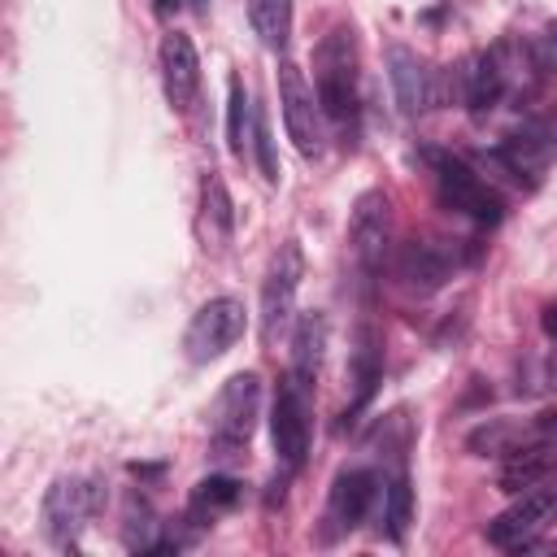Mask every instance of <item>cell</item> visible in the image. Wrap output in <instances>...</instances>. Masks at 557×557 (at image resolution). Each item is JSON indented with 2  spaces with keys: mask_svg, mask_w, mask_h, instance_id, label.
Returning a JSON list of instances; mask_svg holds the SVG:
<instances>
[{
  "mask_svg": "<svg viewBox=\"0 0 557 557\" xmlns=\"http://www.w3.org/2000/svg\"><path fill=\"white\" fill-rule=\"evenodd\" d=\"M313 91L326 122L335 126L357 122V39L348 26H335L331 35H322L313 52Z\"/></svg>",
  "mask_w": 557,
  "mask_h": 557,
  "instance_id": "obj_1",
  "label": "cell"
},
{
  "mask_svg": "<svg viewBox=\"0 0 557 557\" xmlns=\"http://www.w3.org/2000/svg\"><path fill=\"white\" fill-rule=\"evenodd\" d=\"M422 161H426V170H431V178H435V196H440L448 209L466 213V218L479 222V226H496V222H500L505 200H500L461 157H453V152H444V148H422Z\"/></svg>",
  "mask_w": 557,
  "mask_h": 557,
  "instance_id": "obj_2",
  "label": "cell"
},
{
  "mask_svg": "<svg viewBox=\"0 0 557 557\" xmlns=\"http://www.w3.org/2000/svg\"><path fill=\"white\" fill-rule=\"evenodd\" d=\"M553 522H557V479H544V483L527 487L509 509H500L483 527V535H487V544H496L505 553H527Z\"/></svg>",
  "mask_w": 557,
  "mask_h": 557,
  "instance_id": "obj_3",
  "label": "cell"
},
{
  "mask_svg": "<svg viewBox=\"0 0 557 557\" xmlns=\"http://www.w3.org/2000/svg\"><path fill=\"white\" fill-rule=\"evenodd\" d=\"M257 413H261V379L252 370H239L222 383V392L213 396L209 409V431H213V448L226 457L235 448H248L252 431H257Z\"/></svg>",
  "mask_w": 557,
  "mask_h": 557,
  "instance_id": "obj_4",
  "label": "cell"
},
{
  "mask_svg": "<svg viewBox=\"0 0 557 557\" xmlns=\"http://www.w3.org/2000/svg\"><path fill=\"white\" fill-rule=\"evenodd\" d=\"M278 104H283V122H287V135L296 144L300 157H322L326 148V113L318 104V91L313 83L305 78V70L296 61H283L278 65Z\"/></svg>",
  "mask_w": 557,
  "mask_h": 557,
  "instance_id": "obj_5",
  "label": "cell"
},
{
  "mask_svg": "<svg viewBox=\"0 0 557 557\" xmlns=\"http://www.w3.org/2000/svg\"><path fill=\"white\" fill-rule=\"evenodd\" d=\"M244 326H248L244 300H235V296H213V300H205V305L191 313L187 331H183V352H187V361H196V366L218 361L226 348H235V339L244 335Z\"/></svg>",
  "mask_w": 557,
  "mask_h": 557,
  "instance_id": "obj_6",
  "label": "cell"
},
{
  "mask_svg": "<svg viewBox=\"0 0 557 557\" xmlns=\"http://www.w3.org/2000/svg\"><path fill=\"white\" fill-rule=\"evenodd\" d=\"M104 492L96 479H78V474H65L57 479L48 492H44V535L61 548L74 544V535L87 527V518L100 509Z\"/></svg>",
  "mask_w": 557,
  "mask_h": 557,
  "instance_id": "obj_7",
  "label": "cell"
},
{
  "mask_svg": "<svg viewBox=\"0 0 557 557\" xmlns=\"http://www.w3.org/2000/svg\"><path fill=\"white\" fill-rule=\"evenodd\" d=\"M300 278H305V252H300L296 239H283L278 252L265 265V283H261V339L265 344H274L278 331L287 326Z\"/></svg>",
  "mask_w": 557,
  "mask_h": 557,
  "instance_id": "obj_8",
  "label": "cell"
},
{
  "mask_svg": "<svg viewBox=\"0 0 557 557\" xmlns=\"http://www.w3.org/2000/svg\"><path fill=\"white\" fill-rule=\"evenodd\" d=\"M270 440L287 470H296L309 453V383H300L292 370L283 374L270 409Z\"/></svg>",
  "mask_w": 557,
  "mask_h": 557,
  "instance_id": "obj_9",
  "label": "cell"
},
{
  "mask_svg": "<svg viewBox=\"0 0 557 557\" xmlns=\"http://www.w3.org/2000/svg\"><path fill=\"white\" fill-rule=\"evenodd\" d=\"M379 500H383V483H379L374 470H366V466L339 470L335 483H331V496H326V531L331 535L357 531Z\"/></svg>",
  "mask_w": 557,
  "mask_h": 557,
  "instance_id": "obj_10",
  "label": "cell"
},
{
  "mask_svg": "<svg viewBox=\"0 0 557 557\" xmlns=\"http://www.w3.org/2000/svg\"><path fill=\"white\" fill-rule=\"evenodd\" d=\"M348 244H352V257L361 270H379L387 248H392V200L370 187L357 196L352 205V222H348Z\"/></svg>",
  "mask_w": 557,
  "mask_h": 557,
  "instance_id": "obj_11",
  "label": "cell"
},
{
  "mask_svg": "<svg viewBox=\"0 0 557 557\" xmlns=\"http://www.w3.org/2000/svg\"><path fill=\"white\" fill-rule=\"evenodd\" d=\"M387 78H392V91H396V104L405 117H418L431 104H440L435 70H426V61L413 48H405V44L387 48Z\"/></svg>",
  "mask_w": 557,
  "mask_h": 557,
  "instance_id": "obj_12",
  "label": "cell"
},
{
  "mask_svg": "<svg viewBox=\"0 0 557 557\" xmlns=\"http://www.w3.org/2000/svg\"><path fill=\"white\" fill-rule=\"evenodd\" d=\"M161 87H165V100L187 113L196 104V91H200V57H196V44L178 30H170L161 39Z\"/></svg>",
  "mask_w": 557,
  "mask_h": 557,
  "instance_id": "obj_13",
  "label": "cell"
},
{
  "mask_svg": "<svg viewBox=\"0 0 557 557\" xmlns=\"http://www.w3.org/2000/svg\"><path fill=\"white\" fill-rule=\"evenodd\" d=\"M453 274V257L440 239H409L400 252H396V278L405 292H418V296H431L448 283Z\"/></svg>",
  "mask_w": 557,
  "mask_h": 557,
  "instance_id": "obj_14",
  "label": "cell"
},
{
  "mask_svg": "<svg viewBox=\"0 0 557 557\" xmlns=\"http://www.w3.org/2000/svg\"><path fill=\"white\" fill-rule=\"evenodd\" d=\"M496 157L509 165V174H527L531 183L548 170V161L557 157V117H540V122H531V126H522L518 135H509L500 148H496Z\"/></svg>",
  "mask_w": 557,
  "mask_h": 557,
  "instance_id": "obj_15",
  "label": "cell"
},
{
  "mask_svg": "<svg viewBox=\"0 0 557 557\" xmlns=\"http://www.w3.org/2000/svg\"><path fill=\"white\" fill-rule=\"evenodd\" d=\"M505 48H487V52H474L461 70L466 78V104L474 117H483L500 96H505Z\"/></svg>",
  "mask_w": 557,
  "mask_h": 557,
  "instance_id": "obj_16",
  "label": "cell"
},
{
  "mask_svg": "<svg viewBox=\"0 0 557 557\" xmlns=\"http://www.w3.org/2000/svg\"><path fill=\"white\" fill-rule=\"evenodd\" d=\"M322 352H326V318L318 309H309L296 318V331H292V374L313 387Z\"/></svg>",
  "mask_w": 557,
  "mask_h": 557,
  "instance_id": "obj_17",
  "label": "cell"
},
{
  "mask_svg": "<svg viewBox=\"0 0 557 557\" xmlns=\"http://www.w3.org/2000/svg\"><path fill=\"white\" fill-rule=\"evenodd\" d=\"M200 218H205V235L213 244H226L231 231H235V209H231V191L222 183L218 170H209L200 178Z\"/></svg>",
  "mask_w": 557,
  "mask_h": 557,
  "instance_id": "obj_18",
  "label": "cell"
},
{
  "mask_svg": "<svg viewBox=\"0 0 557 557\" xmlns=\"http://www.w3.org/2000/svg\"><path fill=\"white\" fill-rule=\"evenodd\" d=\"M248 22L270 52H283L292 39V0H248Z\"/></svg>",
  "mask_w": 557,
  "mask_h": 557,
  "instance_id": "obj_19",
  "label": "cell"
},
{
  "mask_svg": "<svg viewBox=\"0 0 557 557\" xmlns=\"http://www.w3.org/2000/svg\"><path fill=\"white\" fill-rule=\"evenodd\" d=\"M252 104H248V91L239 83V74H231V87H226V144H231V157H248V144H252Z\"/></svg>",
  "mask_w": 557,
  "mask_h": 557,
  "instance_id": "obj_20",
  "label": "cell"
},
{
  "mask_svg": "<svg viewBox=\"0 0 557 557\" xmlns=\"http://www.w3.org/2000/svg\"><path fill=\"white\" fill-rule=\"evenodd\" d=\"M239 492H244V483L231 479V474H209V479H200L196 492H191V518H213V513L231 509V505L239 500Z\"/></svg>",
  "mask_w": 557,
  "mask_h": 557,
  "instance_id": "obj_21",
  "label": "cell"
},
{
  "mask_svg": "<svg viewBox=\"0 0 557 557\" xmlns=\"http://www.w3.org/2000/svg\"><path fill=\"white\" fill-rule=\"evenodd\" d=\"M409 522H413V492H409V479H405V474H392V479L383 483V527H387L392 540H405Z\"/></svg>",
  "mask_w": 557,
  "mask_h": 557,
  "instance_id": "obj_22",
  "label": "cell"
},
{
  "mask_svg": "<svg viewBox=\"0 0 557 557\" xmlns=\"http://www.w3.org/2000/svg\"><path fill=\"white\" fill-rule=\"evenodd\" d=\"M466 448L479 453V457H513L518 448H527V440H522V431L513 422H487V426L470 431Z\"/></svg>",
  "mask_w": 557,
  "mask_h": 557,
  "instance_id": "obj_23",
  "label": "cell"
},
{
  "mask_svg": "<svg viewBox=\"0 0 557 557\" xmlns=\"http://www.w3.org/2000/svg\"><path fill=\"white\" fill-rule=\"evenodd\" d=\"M352 366H357V405L352 409H361L374 396V383L383 379V348H379V335L374 331H361V344L352 352Z\"/></svg>",
  "mask_w": 557,
  "mask_h": 557,
  "instance_id": "obj_24",
  "label": "cell"
},
{
  "mask_svg": "<svg viewBox=\"0 0 557 557\" xmlns=\"http://www.w3.org/2000/svg\"><path fill=\"white\" fill-rule=\"evenodd\" d=\"M152 535H157V522H152L148 500H144V496H131V500H126V518H122V540H126V548L148 553V548H157Z\"/></svg>",
  "mask_w": 557,
  "mask_h": 557,
  "instance_id": "obj_25",
  "label": "cell"
},
{
  "mask_svg": "<svg viewBox=\"0 0 557 557\" xmlns=\"http://www.w3.org/2000/svg\"><path fill=\"white\" fill-rule=\"evenodd\" d=\"M531 70L535 78H557V22H548L535 39H531Z\"/></svg>",
  "mask_w": 557,
  "mask_h": 557,
  "instance_id": "obj_26",
  "label": "cell"
},
{
  "mask_svg": "<svg viewBox=\"0 0 557 557\" xmlns=\"http://www.w3.org/2000/svg\"><path fill=\"white\" fill-rule=\"evenodd\" d=\"M252 148H257V161H261V178H265V183H278L274 139H270V122H265V113H261V109L252 113Z\"/></svg>",
  "mask_w": 557,
  "mask_h": 557,
  "instance_id": "obj_27",
  "label": "cell"
},
{
  "mask_svg": "<svg viewBox=\"0 0 557 557\" xmlns=\"http://www.w3.org/2000/svg\"><path fill=\"white\" fill-rule=\"evenodd\" d=\"M531 440H535V444H557V405L544 409V413H535V422H531Z\"/></svg>",
  "mask_w": 557,
  "mask_h": 557,
  "instance_id": "obj_28",
  "label": "cell"
},
{
  "mask_svg": "<svg viewBox=\"0 0 557 557\" xmlns=\"http://www.w3.org/2000/svg\"><path fill=\"white\" fill-rule=\"evenodd\" d=\"M540 326H544V335H553V339H557V305H548V309H544Z\"/></svg>",
  "mask_w": 557,
  "mask_h": 557,
  "instance_id": "obj_29",
  "label": "cell"
},
{
  "mask_svg": "<svg viewBox=\"0 0 557 557\" xmlns=\"http://www.w3.org/2000/svg\"><path fill=\"white\" fill-rule=\"evenodd\" d=\"M178 9V0H157V13H174Z\"/></svg>",
  "mask_w": 557,
  "mask_h": 557,
  "instance_id": "obj_30",
  "label": "cell"
},
{
  "mask_svg": "<svg viewBox=\"0 0 557 557\" xmlns=\"http://www.w3.org/2000/svg\"><path fill=\"white\" fill-rule=\"evenodd\" d=\"M191 4H196V9H200V13H205V9H209V4H213V0H191Z\"/></svg>",
  "mask_w": 557,
  "mask_h": 557,
  "instance_id": "obj_31",
  "label": "cell"
},
{
  "mask_svg": "<svg viewBox=\"0 0 557 557\" xmlns=\"http://www.w3.org/2000/svg\"><path fill=\"white\" fill-rule=\"evenodd\" d=\"M553 383H557V361H553Z\"/></svg>",
  "mask_w": 557,
  "mask_h": 557,
  "instance_id": "obj_32",
  "label": "cell"
}]
</instances>
